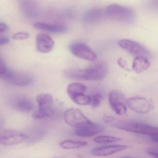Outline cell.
Returning <instances> with one entry per match:
<instances>
[{
    "mask_svg": "<svg viewBox=\"0 0 158 158\" xmlns=\"http://www.w3.org/2000/svg\"><path fill=\"white\" fill-rule=\"evenodd\" d=\"M64 119L65 123L74 128L84 126L91 123L80 110L70 108L64 112Z\"/></svg>",
    "mask_w": 158,
    "mask_h": 158,
    "instance_id": "6",
    "label": "cell"
},
{
    "mask_svg": "<svg viewBox=\"0 0 158 158\" xmlns=\"http://www.w3.org/2000/svg\"><path fill=\"white\" fill-rule=\"evenodd\" d=\"M9 30V27L5 23H0V33H3Z\"/></svg>",
    "mask_w": 158,
    "mask_h": 158,
    "instance_id": "26",
    "label": "cell"
},
{
    "mask_svg": "<svg viewBox=\"0 0 158 158\" xmlns=\"http://www.w3.org/2000/svg\"><path fill=\"white\" fill-rule=\"evenodd\" d=\"M151 137L153 141L158 143V135L153 136Z\"/></svg>",
    "mask_w": 158,
    "mask_h": 158,
    "instance_id": "29",
    "label": "cell"
},
{
    "mask_svg": "<svg viewBox=\"0 0 158 158\" xmlns=\"http://www.w3.org/2000/svg\"><path fill=\"white\" fill-rule=\"evenodd\" d=\"M104 129L102 126L91 122L84 126L75 128V134L81 137H90L103 132Z\"/></svg>",
    "mask_w": 158,
    "mask_h": 158,
    "instance_id": "13",
    "label": "cell"
},
{
    "mask_svg": "<svg viewBox=\"0 0 158 158\" xmlns=\"http://www.w3.org/2000/svg\"><path fill=\"white\" fill-rule=\"evenodd\" d=\"M128 107L132 110L139 114H146L154 108L151 100L141 97H134L127 99Z\"/></svg>",
    "mask_w": 158,
    "mask_h": 158,
    "instance_id": "9",
    "label": "cell"
},
{
    "mask_svg": "<svg viewBox=\"0 0 158 158\" xmlns=\"http://www.w3.org/2000/svg\"><path fill=\"white\" fill-rule=\"evenodd\" d=\"M117 44L120 48L135 57L142 56L147 58L148 56L149 52L148 50L136 41L123 39L119 40L117 42Z\"/></svg>",
    "mask_w": 158,
    "mask_h": 158,
    "instance_id": "11",
    "label": "cell"
},
{
    "mask_svg": "<svg viewBox=\"0 0 158 158\" xmlns=\"http://www.w3.org/2000/svg\"><path fill=\"white\" fill-rule=\"evenodd\" d=\"M8 102L10 106L18 111L28 112L34 108L32 101L26 97L14 96L9 99Z\"/></svg>",
    "mask_w": 158,
    "mask_h": 158,
    "instance_id": "12",
    "label": "cell"
},
{
    "mask_svg": "<svg viewBox=\"0 0 158 158\" xmlns=\"http://www.w3.org/2000/svg\"><path fill=\"white\" fill-rule=\"evenodd\" d=\"M79 71L80 80L97 81L106 77L109 72V67L105 63L99 62Z\"/></svg>",
    "mask_w": 158,
    "mask_h": 158,
    "instance_id": "5",
    "label": "cell"
},
{
    "mask_svg": "<svg viewBox=\"0 0 158 158\" xmlns=\"http://www.w3.org/2000/svg\"><path fill=\"white\" fill-rule=\"evenodd\" d=\"M103 100V96L101 93H96L91 96L90 105L94 108H97L100 105Z\"/></svg>",
    "mask_w": 158,
    "mask_h": 158,
    "instance_id": "23",
    "label": "cell"
},
{
    "mask_svg": "<svg viewBox=\"0 0 158 158\" xmlns=\"http://www.w3.org/2000/svg\"><path fill=\"white\" fill-rule=\"evenodd\" d=\"M121 140V138L109 135H100L96 137L94 141L98 144H105L114 143Z\"/></svg>",
    "mask_w": 158,
    "mask_h": 158,
    "instance_id": "21",
    "label": "cell"
},
{
    "mask_svg": "<svg viewBox=\"0 0 158 158\" xmlns=\"http://www.w3.org/2000/svg\"><path fill=\"white\" fill-rule=\"evenodd\" d=\"M36 43L37 49L41 53H48L52 50L54 47V41L52 38L43 33L37 35Z\"/></svg>",
    "mask_w": 158,
    "mask_h": 158,
    "instance_id": "14",
    "label": "cell"
},
{
    "mask_svg": "<svg viewBox=\"0 0 158 158\" xmlns=\"http://www.w3.org/2000/svg\"><path fill=\"white\" fill-rule=\"evenodd\" d=\"M38 109L32 114L35 120H41L51 118L54 115L52 106L54 100L51 94L42 93L37 96L36 98Z\"/></svg>",
    "mask_w": 158,
    "mask_h": 158,
    "instance_id": "4",
    "label": "cell"
},
{
    "mask_svg": "<svg viewBox=\"0 0 158 158\" xmlns=\"http://www.w3.org/2000/svg\"><path fill=\"white\" fill-rule=\"evenodd\" d=\"M28 138L25 133L13 129H4L0 134V144L4 146H13L21 144Z\"/></svg>",
    "mask_w": 158,
    "mask_h": 158,
    "instance_id": "7",
    "label": "cell"
},
{
    "mask_svg": "<svg viewBox=\"0 0 158 158\" xmlns=\"http://www.w3.org/2000/svg\"><path fill=\"white\" fill-rule=\"evenodd\" d=\"M88 143L86 141L72 139H66L60 143V146L61 148L67 150L81 148L86 147Z\"/></svg>",
    "mask_w": 158,
    "mask_h": 158,
    "instance_id": "19",
    "label": "cell"
},
{
    "mask_svg": "<svg viewBox=\"0 0 158 158\" xmlns=\"http://www.w3.org/2000/svg\"><path fill=\"white\" fill-rule=\"evenodd\" d=\"M86 90L85 85L77 82L70 84L67 88V94L70 98L77 95L85 94Z\"/></svg>",
    "mask_w": 158,
    "mask_h": 158,
    "instance_id": "18",
    "label": "cell"
},
{
    "mask_svg": "<svg viewBox=\"0 0 158 158\" xmlns=\"http://www.w3.org/2000/svg\"><path fill=\"white\" fill-rule=\"evenodd\" d=\"M150 66V63L146 57L137 56L135 57L132 63V69L137 73L147 71Z\"/></svg>",
    "mask_w": 158,
    "mask_h": 158,
    "instance_id": "17",
    "label": "cell"
},
{
    "mask_svg": "<svg viewBox=\"0 0 158 158\" xmlns=\"http://www.w3.org/2000/svg\"><path fill=\"white\" fill-rule=\"evenodd\" d=\"M128 147L123 145H109L93 148L91 151L92 155L96 156H107L125 150Z\"/></svg>",
    "mask_w": 158,
    "mask_h": 158,
    "instance_id": "15",
    "label": "cell"
},
{
    "mask_svg": "<svg viewBox=\"0 0 158 158\" xmlns=\"http://www.w3.org/2000/svg\"><path fill=\"white\" fill-rule=\"evenodd\" d=\"M9 42H10V39L7 37H1L0 38V45L1 46L8 44Z\"/></svg>",
    "mask_w": 158,
    "mask_h": 158,
    "instance_id": "27",
    "label": "cell"
},
{
    "mask_svg": "<svg viewBox=\"0 0 158 158\" xmlns=\"http://www.w3.org/2000/svg\"><path fill=\"white\" fill-rule=\"evenodd\" d=\"M109 102L112 110L118 115H124L127 113V100L121 91H111L109 95Z\"/></svg>",
    "mask_w": 158,
    "mask_h": 158,
    "instance_id": "8",
    "label": "cell"
},
{
    "mask_svg": "<svg viewBox=\"0 0 158 158\" xmlns=\"http://www.w3.org/2000/svg\"><path fill=\"white\" fill-rule=\"evenodd\" d=\"M33 26L37 30L54 34H64L67 31L66 26L61 24H51L40 22L34 24Z\"/></svg>",
    "mask_w": 158,
    "mask_h": 158,
    "instance_id": "16",
    "label": "cell"
},
{
    "mask_svg": "<svg viewBox=\"0 0 158 158\" xmlns=\"http://www.w3.org/2000/svg\"><path fill=\"white\" fill-rule=\"evenodd\" d=\"M147 153L148 155L155 158H158V151L153 150H149L147 151Z\"/></svg>",
    "mask_w": 158,
    "mask_h": 158,
    "instance_id": "28",
    "label": "cell"
},
{
    "mask_svg": "<svg viewBox=\"0 0 158 158\" xmlns=\"http://www.w3.org/2000/svg\"><path fill=\"white\" fill-rule=\"evenodd\" d=\"M104 123L117 129L152 137L158 135V127L136 121L120 119L109 115L102 117Z\"/></svg>",
    "mask_w": 158,
    "mask_h": 158,
    "instance_id": "1",
    "label": "cell"
},
{
    "mask_svg": "<svg viewBox=\"0 0 158 158\" xmlns=\"http://www.w3.org/2000/svg\"><path fill=\"white\" fill-rule=\"evenodd\" d=\"M105 13L110 19L124 23H132L135 19V14L133 9L117 4L109 5L105 10Z\"/></svg>",
    "mask_w": 158,
    "mask_h": 158,
    "instance_id": "3",
    "label": "cell"
},
{
    "mask_svg": "<svg viewBox=\"0 0 158 158\" xmlns=\"http://www.w3.org/2000/svg\"><path fill=\"white\" fill-rule=\"evenodd\" d=\"M71 99L74 103L83 106L90 104L91 102V96H87L85 94L75 96Z\"/></svg>",
    "mask_w": 158,
    "mask_h": 158,
    "instance_id": "22",
    "label": "cell"
},
{
    "mask_svg": "<svg viewBox=\"0 0 158 158\" xmlns=\"http://www.w3.org/2000/svg\"><path fill=\"white\" fill-rule=\"evenodd\" d=\"M70 51L76 57L85 60L94 61L97 55L87 45L80 42L73 43L70 46Z\"/></svg>",
    "mask_w": 158,
    "mask_h": 158,
    "instance_id": "10",
    "label": "cell"
},
{
    "mask_svg": "<svg viewBox=\"0 0 158 158\" xmlns=\"http://www.w3.org/2000/svg\"><path fill=\"white\" fill-rule=\"evenodd\" d=\"M105 15V11L99 9L90 10L85 15V20L88 23H94L99 22Z\"/></svg>",
    "mask_w": 158,
    "mask_h": 158,
    "instance_id": "20",
    "label": "cell"
},
{
    "mask_svg": "<svg viewBox=\"0 0 158 158\" xmlns=\"http://www.w3.org/2000/svg\"><path fill=\"white\" fill-rule=\"evenodd\" d=\"M0 77L11 85L20 87L30 85L35 81L34 76L29 73L8 68L2 58L0 60Z\"/></svg>",
    "mask_w": 158,
    "mask_h": 158,
    "instance_id": "2",
    "label": "cell"
},
{
    "mask_svg": "<svg viewBox=\"0 0 158 158\" xmlns=\"http://www.w3.org/2000/svg\"><path fill=\"white\" fill-rule=\"evenodd\" d=\"M117 63L119 64V66H120L121 68L123 69L124 70H126V71H131L130 68L128 67L127 61L125 60H124V59H123V58H119L118 60H117Z\"/></svg>",
    "mask_w": 158,
    "mask_h": 158,
    "instance_id": "25",
    "label": "cell"
},
{
    "mask_svg": "<svg viewBox=\"0 0 158 158\" xmlns=\"http://www.w3.org/2000/svg\"><path fill=\"white\" fill-rule=\"evenodd\" d=\"M30 37V35L26 32H19L14 34L12 36L13 39L15 40H26Z\"/></svg>",
    "mask_w": 158,
    "mask_h": 158,
    "instance_id": "24",
    "label": "cell"
}]
</instances>
